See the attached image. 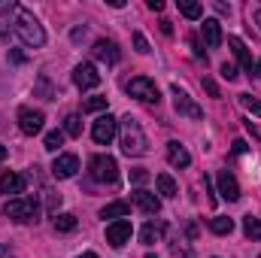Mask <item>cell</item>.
I'll return each mask as SVG.
<instances>
[{"label":"cell","mask_w":261,"mask_h":258,"mask_svg":"<svg viewBox=\"0 0 261 258\" xmlns=\"http://www.w3.org/2000/svg\"><path fill=\"white\" fill-rule=\"evenodd\" d=\"M73 85L82 88V91L100 85V73H97V67L94 64H76L73 67Z\"/></svg>","instance_id":"30bf717a"},{"label":"cell","mask_w":261,"mask_h":258,"mask_svg":"<svg viewBox=\"0 0 261 258\" xmlns=\"http://www.w3.org/2000/svg\"><path fill=\"white\" fill-rule=\"evenodd\" d=\"M134 49H137L140 55H149V40H146V37H143L140 31L134 34Z\"/></svg>","instance_id":"4dcf8cb0"},{"label":"cell","mask_w":261,"mask_h":258,"mask_svg":"<svg viewBox=\"0 0 261 258\" xmlns=\"http://www.w3.org/2000/svg\"><path fill=\"white\" fill-rule=\"evenodd\" d=\"M76 258H97L94 252H82V255H76Z\"/></svg>","instance_id":"7bdbcfd3"},{"label":"cell","mask_w":261,"mask_h":258,"mask_svg":"<svg viewBox=\"0 0 261 258\" xmlns=\"http://www.w3.org/2000/svg\"><path fill=\"white\" fill-rule=\"evenodd\" d=\"M179 12H182L186 18L197 21V18L203 15V6H200V3H195V0H179Z\"/></svg>","instance_id":"cb8c5ba5"},{"label":"cell","mask_w":261,"mask_h":258,"mask_svg":"<svg viewBox=\"0 0 261 258\" xmlns=\"http://www.w3.org/2000/svg\"><path fill=\"white\" fill-rule=\"evenodd\" d=\"M88 176L100 186H116L119 183V164L113 155H94L88 161Z\"/></svg>","instance_id":"3957f363"},{"label":"cell","mask_w":261,"mask_h":258,"mask_svg":"<svg viewBox=\"0 0 261 258\" xmlns=\"http://www.w3.org/2000/svg\"><path fill=\"white\" fill-rule=\"evenodd\" d=\"M116 134H119V122H116L110 113H107V116H100V119L94 122V128H91V137H94V143H100V146H110Z\"/></svg>","instance_id":"52a82bcc"},{"label":"cell","mask_w":261,"mask_h":258,"mask_svg":"<svg viewBox=\"0 0 261 258\" xmlns=\"http://www.w3.org/2000/svg\"><path fill=\"white\" fill-rule=\"evenodd\" d=\"M210 231H213V234H231V231H234V219L216 216V219H210Z\"/></svg>","instance_id":"603a6c76"},{"label":"cell","mask_w":261,"mask_h":258,"mask_svg":"<svg viewBox=\"0 0 261 258\" xmlns=\"http://www.w3.org/2000/svg\"><path fill=\"white\" fill-rule=\"evenodd\" d=\"M12 34H15L24 46H31V49H43V46H46V31H43V24H40L37 15H34L31 9H24V6H18V12H15V18H12Z\"/></svg>","instance_id":"6da1fadb"},{"label":"cell","mask_w":261,"mask_h":258,"mask_svg":"<svg viewBox=\"0 0 261 258\" xmlns=\"http://www.w3.org/2000/svg\"><path fill=\"white\" fill-rule=\"evenodd\" d=\"M130 234H134V228H130L128 219H119V222H110V225H107V243L116 246V249H122V246L128 243Z\"/></svg>","instance_id":"9c48e42d"},{"label":"cell","mask_w":261,"mask_h":258,"mask_svg":"<svg viewBox=\"0 0 261 258\" xmlns=\"http://www.w3.org/2000/svg\"><path fill=\"white\" fill-rule=\"evenodd\" d=\"M161 234H164V225H161V222H149V225L140 231V240H143L146 246H152V243H155Z\"/></svg>","instance_id":"44dd1931"},{"label":"cell","mask_w":261,"mask_h":258,"mask_svg":"<svg viewBox=\"0 0 261 258\" xmlns=\"http://www.w3.org/2000/svg\"><path fill=\"white\" fill-rule=\"evenodd\" d=\"M200 82H203V88H206V94H210V97H222V91H219V85H216V82H213L210 76H203Z\"/></svg>","instance_id":"1f68e13d"},{"label":"cell","mask_w":261,"mask_h":258,"mask_svg":"<svg viewBox=\"0 0 261 258\" xmlns=\"http://www.w3.org/2000/svg\"><path fill=\"white\" fill-rule=\"evenodd\" d=\"M240 104L249 110V113H255V116H261V100H252L249 94H240Z\"/></svg>","instance_id":"f546056e"},{"label":"cell","mask_w":261,"mask_h":258,"mask_svg":"<svg viewBox=\"0 0 261 258\" xmlns=\"http://www.w3.org/2000/svg\"><path fill=\"white\" fill-rule=\"evenodd\" d=\"M167 161H170L173 167H189V164H192V155H189V149H186L182 143L170 140V143H167Z\"/></svg>","instance_id":"e0dca14e"},{"label":"cell","mask_w":261,"mask_h":258,"mask_svg":"<svg viewBox=\"0 0 261 258\" xmlns=\"http://www.w3.org/2000/svg\"><path fill=\"white\" fill-rule=\"evenodd\" d=\"M203 40H206V46L210 49H219V43H222V24L216 21V18H203Z\"/></svg>","instance_id":"ac0fdd59"},{"label":"cell","mask_w":261,"mask_h":258,"mask_svg":"<svg viewBox=\"0 0 261 258\" xmlns=\"http://www.w3.org/2000/svg\"><path fill=\"white\" fill-rule=\"evenodd\" d=\"M55 228H58V231H73V228H76V216H73V213H58V216H55Z\"/></svg>","instance_id":"484cf974"},{"label":"cell","mask_w":261,"mask_h":258,"mask_svg":"<svg viewBox=\"0 0 261 258\" xmlns=\"http://www.w3.org/2000/svg\"><path fill=\"white\" fill-rule=\"evenodd\" d=\"M9 12H18V3L15 0H0V15H9Z\"/></svg>","instance_id":"836d02e7"},{"label":"cell","mask_w":261,"mask_h":258,"mask_svg":"<svg viewBox=\"0 0 261 258\" xmlns=\"http://www.w3.org/2000/svg\"><path fill=\"white\" fill-rule=\"evenodd\" d=\"M149 9H152V12H161V9H164V0H149Z\"/></svg>","instance_id":"8d00e7d4"},{"label":"cell","mask_w":261,"mask_h":258,"mask_svg":"<svg viewBox=\"0 0 261 258\" xmlns=\"http://www.w3.org/2000/svg\"><path fill=\"white\" fill-rule=\"evenodd\" d=\"M3 216L12 219V222H18V225L37 222V216H40V200H37V197H12V200L3 207Z\"/></svg>","instance_id":"277c9868"},{"label":"cell","mask_w":261,"mask_h":258,"mask_svg":"<svg viewBox=\"0 0 261 258\" xmlns=\"http://www.w3.org/2000/svg\"><path fill=\"white\" fill-rule=\"evenodd\" d=\"M155 186H158V194H164V197H176V183H173L170 173H158V176H155Z\"/></svg>","instance_id":"7402d4cb"},{"label":"cell","mask_w":261,"mask_h":258,"mask_svg":"<svg viewBox=\"0 0 261 258\" xmlns=\"http://www.w3.org/2000/svg\"><path fill=\"white\" fill-rule=\"evenodd\" d=\"M170 94H173V107H176L179 116H186V119H203V110L195 104V97H192L189 91H182L179 85H173Z\"/></svg>","instance_id":"8992f818"},{"label":"cell","mask_w":261,"mask_h":258,"mask_svg":"<svg viewBox=\"0 0 261 258\" xmlns=\"http://www.w3.org/2000/svg\"><path fill=\"white\" fill-rule=\"evenodd\" d=\"M0 258H15V255H12V249H6V246H0Z\"/></svg>","instance_id":"ab89813d"},{"label":"cell","mask_w":261,"mask_h":258,"mask_svg":"<svg viewBox=\"0 0 261 258\" xmlns=\"http://www.w3.org/2000/svg\"><path fill=\"white\" fill-rule=\"evenodd\" d=\"M119 143H122V152L130 155V158H140V155L149 152V140H146V134H143L140 122L134 116H125L119 122Z\"/></svg>","instance_id":"7a4b0ae2"},{"label":"cell","mask_w":261,"mask_h":258,"mask_svg":"<svg viewBox=\"0 0 261 258\" xmlns=\"http://www.w3.org/2000/svg\"><path fill=\"white\" fill-rule=\"evenodd\" d=\"M43 122H46V116L40 110H31V107H21L18 110V128H21V134H28V137L40 134L43 131Z\"/></svg>","instance_id":"ba28073f"},{"label":"cell","mask_w":261,"mask_h":258,"mask_svg":"<svg viewBox=\"0 0 261 258\" xmlns=\"http://www.w3.org/2000/svg\"><path fill=\"white\" fill-rule=\"evenodd\" d=\"M125 88H128L130 97H137V100H143V104H158V100H161L158 85H155L149 76H134Z\"/></svg>","instance_id":"5b68a950"},{"label":"cell","mask_w":261,"mask_h":258,"mask_svg":"<svg viewBox=\"0 0 261 258\" xmlns=\"http://www.w3.org/2000/svg\"><path fill=\"white\" fill-rule=\"evenodd\" d=\"M130 183H137V186H143V183H149V173L140 167V170H130Z\"/></svg>","instance_id":"d6a6232c"},{"label":"cell","mask_w":261,"mask_h":258,"mask_svg":"<svg viewBox=\"0 0 261 258\" xmlns=\"http://www.w3.org/2000/svg\"><path fill=\"white\" fill-rule=\"evenodd\" d=\"M9 61H12V64H24V55H21V52H9Z\"/></svg>","instance_id":"74e56055"},{"label":"cell","mask_w":261,"mask_h":258,"mask_svg":"<svg viewBox=\"0 0 261 258\" xmlns=\"http://www.w3.org/2000/svg\"><path fill=\"white\" fill-rule=\"evenodd\" d=\"M222 76H225L228 82H231V79H237V67H234V64H228V61H225V64H222Z\"/></svg>","instance_id":"e575fe53"},{"label":"cell","mask_w":261,"mask_h":258,"mask_svg":"<svg viewBox=\"0 0 261 258\" xmlns=\"http://www.w3.org/2000/svg\"><path fill=\"white\" fill-rule=\"evenodd\" d=\"M3 158H6V146H0V161H3Z\"/></svg>","instance_id":"ee69618b"},{"label":"cell","mask_w":261,"mask_h":258,"mask_svg":"<svg viewBox=\"0 0 261 258\" xmlns=\"http://www.w3.org/2000/svg\"><path fill=\"white\" fill-rule=\"evenodd\" d=\"M243 152H246V143H243V140H237V143H234V155H243Z\"/></svg>","instance_id":"f35d334b"},{"label":"cell","mask_w":261,"mask_h":258,"mask_svg":"<svg viewBox=\"0 0 261 258\" xmlns=\"http://www.w3.org/2000/svg\"><path fill=\"white\" fill-rule=\"evenodd\" d=\"M85 34H88L85 28H73V34H70V37H73V43H79V40H85Z\"/></svg>","instance_id":"d590c367"},{"label":"cell","mask_w":261,"mask_h":258,"mask_svg":"<svg viewBox=\"0 0 261 258\" xmlns=\"http://www.w3.org/2000/svg\"><path fill=\"white\" fill-rule=\"evenodd\" d=\"M34 97H43V100H55V97H58V91L52 88V82H49V76H46V73H40V76H37Z\"/></svg>","instance_id":"ffe728a7"},{"label":"cell","mask_w":261,"mask_h":258,"mask_svg":"<svg viewBox=\"0 0 261 258\" xmlns=\"http://www.w3.org/2000/svg\"><path fill=\"white\" fill-rule=\"evenodd\" d=\"M228 46H231V52H234V58L243 64V70L249 73V76H255V61H252V55H249V49H246V43L240 40V37H228Z\"/></svg>","instance_id":"4fadbf2b"},{"label":"cell","mask_w":261,"mask_h":258,"mask_svg":"<svg viewBox=\"0 0 261 258\" xmlns=\"http://www.w3.org/2000/svg\"><path fill=\"white\" fill-rule=\"evenodd\" d=\"M76 170H79V158L70 155V152L58 155L55 164H52V176H55V179H70V176H76Z\"/></svg>","instance_id":"8fae6325"},{"label":"cell","mask_w":261,"mask_h":258,"mask_svg":"<svg viewBox=\"0 0 261 258\" xmlns=\"http://www.w3.org/2000/svg\"><path fill=\"white\" fill-rule=\"evenodd\" d=\"M255 24L261 28V9H255Z\"/></svg>","instance_id":"b9f144b4"},{"label":"cell","mask_w":261,"mask_h":258,"mask_svg":"<svg viewBox=\"0 0 261 258\" xmlns=\"http://www.w3.org/2000/svg\"><path fill=\"white\" fill-rule=\"evenodd\" d=\"M130 203H134L137 210H143L146 216H155V213L161 210V200H158L152 192H146V189H137V192L130 194Z\"/></svg>","instance_id":"7c38bea8"},{"label":"cell","mask_w":261,"mask_h":258,"mask_svg":"<svg viewBox=\"0 0 261 258\" xmlns=\"http://www.w3.org/2000/svg\"><path fill=\"white\" fill-rule=\"evenodd\" d=\"M64 134H70V137H79V134H82V119H79L76 113H70L64 119Z\"/></svg>","instance_id":"4316f807"},{"label":"cell","mask_w":261,"mask_h":258,"mask_svg":"<svg viewBox=\"0 0 261 258\" xmlns=\"http://www.w3.org/2000/svg\"><path fill=\"white\" fill-rule=\"evenodd\" d=\"M61 146H64V131H49L46 134V149L49 152H58Z\"/></svg>","instance_id":"83f0119b"},{"label":"cell","mask_w":261,"mask_h":258,"mask_svg":"<svg viewBox=\"0 0 261 258\" xmlns=\"http://www.w3.org/2000/svg\"><path fill=\"white\" fill-rule=\"evenodd\" d=\"M91 55L97 61H107V64H119V58H122V52H119V46L113 40H97L94 49H91Z\"/></svg>","instance_id":"5bb4252c"},{"label":"cell","mask_w":261,"mask_h":258,"mask_svg":"<svg viewBox=\"0 0 261 258\" xmlns=\"http://www.w3.org/2000/svg\"><path fill=\"white\" fill-rule=\"evenodd\" d=\"M24 189H28L24 173H3L0 176V192L3 194H24Z\"/></svg>","instance_id":"2e32d148"},{"label":"cell","mask_w":261,"mask_h":258,"mask_svg":"<svg viewBox=\"0 0 261 258\" xmlns=\"http://www.w3.org/2000/svg\"><path fill=\"white\" fill-rule=\"evenodd\" d=\"M82 110L85 113H100V110H107V97H88L82 104Z\"/></svg>","instance_id":"f1b7e54d"},{"label":"cell","mask_w":261,"mask_h":258,"mask_svg":"<svg viewBox=\"0 0 261 258\" xmlns=\"http://www.w3.org/2000/svg\"><path fill=\"white\" fill-rule=\"evenodd\" d=\"M243 234H246L249 240H261V222L255 216H246V219H243Z\"/></svg>","instance_id":"d4e9b609"},{"label":"cell","mask_w":261,"mask_h":258,"mask_svg":"<svg viewBox=\"0 0 261 258\" xmlns=\"http://www.w3.org/2000/svg\"><path fill=\"white\" fill-rule=\"evenodd\" d=\"M130 213V203H125V200H113V203H107L103 210H100V219H125Z\"/></svg>","instance_id":"d6986e66"},{"label":"cell","mask_w":261,"mask_h":258,"mask_svg":"<svg viewBox=\"0 0 261 258\" xmlns=\"http://www.w3.org/2000/svg\"><path fill=\"white\" fill-rule=\"evenodd\" d=\"M255 76H258V79H261V61H258V64H255Z\"/></svg>","instance_id":"f6af8a7d"},{"label":"cell","mask_w":261,"mask_h":258,"mask_svg":"<svg viewBox=\"0 0 261 258\" xmlns=\"http://www.w3.org/2000/svg\"><path fill=\"white\" fill-rule=\"evenodd\" d=\"M6 34H9V24H0V43L6 40Z\"/></svg>","instance_id":"60d3db41"},{"label":"cell","mask_w":261,"mask_h":258,"mask_svg":"<svg viewBox=\"0 0 261 258\" xmlns=\"http://www.w3.org/2000/svg\"><path fill=\"white\" fill-rule=\"evenodd\" d=\"M216 183H219V197H225V200H240V186H237L234 173H228V170H219Z\"/></svg>","instance_id":"9a60e30c"}]
</instances>
